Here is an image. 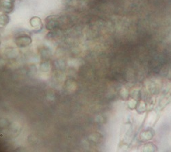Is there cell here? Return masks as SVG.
Here are the masks:
<instances>
[{
    "instance_id": "obj_3",
    "label": "cell",
    "mask_w": 171,
    "mask_h": 152,
    "mask_svg": "<svg viewBox=\"0 0 171 152\" xmlns=\"http://www.w3.org/2000/svg\"><path fill=\"white\" fill-rule=\"evenodd\" d=\"M46 27L49 30H52L56 28L58 26V20L56 16H49L45 20Z\"/></svg>"
},
{
    "instance_id": "obj_1",
    "label": "cell",
    "mask_w": 171,
    "mask_h": 152,
    "mask_svg": "<svg viewBox=\"0 0 171 152\" xmlns=\"http://www.w3.org/2000/svg\"><path fill=\"white\" fill-rule=\"evenodd\" d=\"M32 43V38L28 35L23 34L19 36L15 39V43L19 48H24L28 46Z\"/></svg>"
},
{
    "instance_id": "obj_5",
    "label": "cell",
    "mask_w": 171,
    "mask_h": 152,
    "mask_svg": "<svg viewBox=\"0 0 171 152\" xmlns=\"http://www.w3.org/2000/svg\"><path fill=\"white\" fill-rule=\"evenodd\" d=\"M10 21L9 16L7 15L6 13L0 14V26H5Z\"/></svg>"
},
{
    "instance_id": "obj_6",
    "label": "cell",
    "mask_w": 171,
    "mask_h": 152,
    "mask_svg": "<svg viewBox=\"0 0 171 152\" xmlns=\"http://www.w3.org/2000/svg\"><path fill=\"white\" fill-rule=\"evenodd\" d=\"M0 6H1V4H0Z\"/></svg>"
},
{
    "instance_id": "obj_4",
    "label": "cell",
    "mask_w": 171,
    "mask_h": 152,
    "mask_svg": "<svg viewBox=\"0 0 171 152\" xmlns=\"http://www.w3.org/2000/svg\"><path fill=\"white\" fill-rule=\"evenodd\" d=\"M30 25H31L32 27H34V29L38 30H40L43 27V23L41 21V19L38 17V16H34L30 20Z\"/></svg>"
},
{
    "instance_id": "obj_2",
    "label": "cell",
    "mask_w": 171,
    "mask_h": 152,
    "mask_svg": "<svg viewBox=\"0 0 171 152\" xmlns=\"http://www.w3.org/2000/svg\"><path fill=\"white\" fill-rule=\"evenodd\" d=\"M15 0H2L0 2L1 8L4 13H10L12 12L15 6Z\"/></svg>"
}]
</instances>
